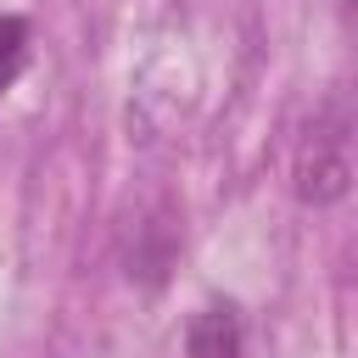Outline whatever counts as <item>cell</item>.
Returning a JSON list of instances; mask_svg holds the SVG:
<instances>
[{
	"mask_svg": "<svg viewBox=\"0 0 358 358\" xmlns=\"http://www.w3.org/2000/svg\"><path fill=\"white\" fill-rule=\"evenodd\" d=\"M291 190L308 207H336L352 190V106H347V95H330L302 123V140L291 157Z\"/></svg>",
	"mask_w": 358,
	"mask_h": 358,
	"instance_id": "1",
	"label": "cell"
},
{
	"mask_svg": "<svg viewBox=\"0 0 358 358\" xmlns=\"http://www.w3.org/2000/svg\"><path fill=\"white\" fill-rule=\"evenodd\" d=\"M173 252H179V224H173V213H168V207L145 213V218L134 224V241H129V280L162 285L168 268H173Z\"/></svg>",
	"mask_w": 358,
	"mask_h": 358,
	"instance_id": "2",
	"label": "cell"
},
{
	"mask_svg": "<svg viewBox=\"0 0 358 358\" xmlns=\"http://www.w3.org/2000/svg\"><path fill=\"white\" fill-rule=\"evenodd\" d=\"M190 358H252L246 352V319L235 302H207L196 319H190V336H185Z\"/></svg>",
	"mask_w": 358,
	"mask_h": 358,
	"instance_id": "3",
	"label": "cell"
},
{
	"mask_svg": "<svg viewBox=\"0 0 358 358\" xmlns=\"http://www.w3.org/2000/svg\"><path fill=\"white\" fill-rule=\"evenodd\" d=\"M22 67H28V22L22 17H0V95L17 84Z\"/></svg>",
	"mask_w": 358,
	"mask_h": 358,
	"instance_id": "4",
	"label": "cell"
}]
</instances>
